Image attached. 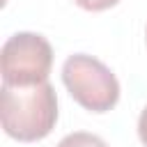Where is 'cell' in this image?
<instances>
[{"label":"cell","mask_w":147,"mask_h":147,"mask_svg":"<svg viewBox=\"0 0 147 147\" xmlns=\"http://www.w3.org/2000/svg\"><path fill=\"white\" fill-rule=\"evenodd\" d=\"M0 122L18 142L44 140L57 122V96L48 80L34 85H2Z\"/></svg>","instance_id":"6da1fadb"},{"label":"cell","mask_w":147,"mask_h":147,"mask_svg":"<svg viewBox=\"0 0 147 147\" xmlns=\"http://www.w3.org/2000/svg\"><path fill=\"white\" fill-rule=\"evenodd\" d=\"M62 83L78 106L92 113H108L119 101V83L115 74L96 57L76 53L62 64Z\"/></svg>","instance_id":"7a4b0ae2"},{"label":"cell","mask_w":147,"mask_h":147,"mask_svg":"<svg viewBox=\"0 0 147 147\" xmlns=\"http://www.w3.org/2000/svg\"><path fill=\"white\" fill-rule=\"evenodd\" d=\"M53 67V48L37 32L11 34L0 51L2 85H34L48 80Z\"/></svg>","instance_id":"3957f363"},{"label":"cell","mask_w":147,"mask_h":147,"mask_svg":"<svg viewBox=\"0 0 147 147\" xmlns=\"http://www.w3.org/2000/svg\"><path fill=\"white\" fill-rule=\"evenodd\" d=\"M55 147H108L99 136L87 133V131H74L69 136H64Z\"/></svg>","instance_id":"277c9868"},{"label":"cell","mask_w":147,"mask_h":147,"mask_svg":"<svg viewBox=\"0 0 147 147\" xmlns=\"http://www.w3.org/2000/svg\"><path fill=\"white\" fill-rule=\"evenodd\" d=\"M74 2L85 11H103V9L115 7L119 0H74Z\"/></svg>","instance_id":"5b68a950"},{"label":"cell","mask_w":147,"mask_h":147,"mask_svg":"<svg viewBox=\"0 0 147 147\" xmlns=\"http://www.w3.org/2000/svg\"><path fill=\"white\" fill-rule=\"evenodd\" d=\"M138 138H140V142L147 147V106L142 108V113H140V117H138Z\"/></svg>","instance_id":"8992f818"}]
</instances>
